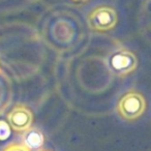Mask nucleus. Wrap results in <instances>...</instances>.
I'll list each match as a JSON object with an SVG mask.
<instances>
[{
  "mask_svg": "<svg viewBox=\"0 0 151 151\" xmlns=\"http://www.w3.org/2000/svg\"><path fill=\"white\" fill-rule=\"evenodd\" d=\"M146 110L145 97L137 91H129L120 99L117 105V112L120 117L127 121L140 118Z\"/></svg>",
  "mask_w": 151,
  "mask_h": 151,
  "instance_id": "nucleus-1",
  "label": "nucleus"
},
{
  "mask_svg": "<svg viewBox=\"0 0 151 151\" xmlns=\"http://www.w3.org/2000/svg\"><path fill=\"white\" fill-rule=\"evenodd\" d=\"M23 140L26 146L29 149H37L42 146L45 142V138L42 132L40 129L35 127H30L27 130H25L23 134Z\"/></svg>",
  "mask_w": 151,
  "mask_h": 151,
  "instance_id": "nucleus-5",
  "label": "nucleus"
},
{
  "mask_svg": "<svg viewBox=\"0 0 151 151\" xmlns=\"http://www.w3.org/2000/svg\"><path fill=\"white\" fill-rule=\"evenodd\" d=\"M138 61L136 55L127 50H121L112 55L110 59V67L111 69L120 77L132 73L137 68Z\"/></svg>",
  "mask_w": 151,
  "mask_h": 151,
  "instance_id": "nucleus-3",
  "label": "nucleus"
},
{
  "mask_svg": "<svg viewBox=\"0 0 151 151\" xmlns=\"http://www.w3.org/2000/svg\"><path fill=\"white\" fill-rule=\"evenodd\" d=\"M9 125L16 132H25L31 127L33 121L32 112L25 106H16L7 115Z\"/></svg>",
  "mask_w": 151,
  "mask_h": 151,
  "instance_id": "nucleus-4",
  "label": "nucleus"
},
{
  "mask_svg": "<svg viewBox=\"0 0 151 151\" xmlns=\"http://www.w3.org/2000/svg\"><path fill=\"white\" fill-rule=\"evenodd\" d=\"M73 1H75V2H86L88 0H73Z\"/></svg>",
  "mask_w": 151,
  "mask_h": 151,
  "instance_id": "nucleus-8",
  "label": "nucleus"
},
{
  "mask_svg": "<svg viewBox=\"0 0 151 151\" xmlns=\"http://www.w3.org/2000/svg\"><path fill=\"white\" fill-rule=\"evenodd\" d=\"M117 22V13L113 7L108 5L95 7L88 15L89 26L96 31H109L115 27Z\"/></svg>",
  "mask_w": 151,
  "mask_h": 151,
  "instance_id": "nucleus-2",
  "label": "nucleus"
},
{
  "mask_svg": "<svg viewBox=\"0 0 151 151\" xmlns=\"http://www.w3.org/2000/svg\"><path fill=\"white\" fill-rule=\"evenodd\" d=\"M11 136V126L3 120H0V140H6Z\"/></svg>",
  "mask_w": 151,
  "mask_h": 151,
  "instance_id": "nucleus-6",
  "label": "nucleus"
},
{
  "mask_svg": "<svg viewBox=\"0 0 151 151\" xmlns=\"http://www.w3.org/2000/svg\"><path fill=\"white\" fill-rule=\"evenodd\" d=\"M3 151H30V149L24 144L13 143V144H9V146L5 147Z\"/></svg>",
  "mask_w": 151,
  "mask_h": 151,
  "instance_id": "nucleus-7",
  "label": "nucleus"
}]
</instances>
